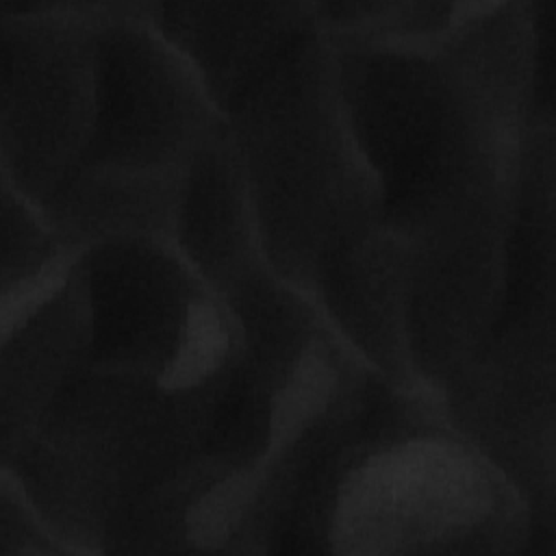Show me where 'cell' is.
Segmentation results:
<instances>
[{
    "label": "cell",
    "instance_id": "cell-1",
    "mask_svg": "<svg viewBox=\"0 0 556 556\" xmlns=\"http://www.w3.org/2000/svg\"><path fill=\"white\" fill-rule=\"evenodd\" d=\"M536 536L517 486L439 395L361 371L263 471L245 552L517 554Z\"/></svg>",
    "mask_w": 556,
    "mask_h": 556
},
{
    "label": "cell",
    "instance_id": "cell-2",
    "mask_svg": "<svg viewBox=\"0 0 556 556\" xmlns=\"http://www.w3.org/2000/svg\"><path fill=\"white\" fill-rule=\"evenodd\" d=\"M536 2H473L432 43L328 37L380 224L404 237L510 208L543 117Z\"/></svg>",
    "mask_w": 556,
    "mask_h": 556
},
{
    "label": "cell",
    "instance_id": "cell-3",
    "mask_svg": "<svg viewBox=\"0 0 556 556\" xmlns=\"http://www.w3.org/2000/svg\"><path fill=\"white\" fill-rule=\"evenodd\" d=\"M263 258L311 298L328 254L380 222L378 189L348 128L332 43L306 20L219 109Z\"/></svg>",
    "mask_w": 556,
    "mask_h": 556
},
{
    "label": "cell",
    "instance_id": "cell-4",
    "mask_svg": "<svg viewBox=\"0 0 556 556\" xmlns=\"http://www.w3.org/2000/svg\"><path fill=\"white\" fill-rule=\"evenodd\" d=\"M87 365L202 382L243 350L226 300L167 239L111 237L80 250Z\"/></svg>",
    "mask_w": 556,
    "mask_h": 556
},
{
    "label": "cell",
    "instance_id": "cell-5",
    "mask_svg": "<svg viewBox=\"0 0 556 556\" xmlns=\"http://www.w3.org/2000/svg\"><path fill=\"white\" fill-rule=\"evenodd\" d=\"M222 124L193 65L156 28L152 2H100L93 130L67 182L185 178L193 154Z\"/></svg>",
    "mask_w": 556,
    "mask_h": 556
},
{
    "label": "cell",
    "instance_id": "cell-6",
    "mask_svg": "<svg viewBox=\"0 0 556 556\" xmlns=\"http://www.w3.org/2000/svg\"><path fill=\"white\" fill-rule=\"evenodd\" d=\"M98 9L0 2V180L39 208L89 148Z\"/></svg>",
    "mask_w": 556,
    "mask_h": 556
},
{
    "label": "cell",
    "instance_id": "cell-7",
    "mask_svg": "<svg viewBox=\"0 0 556 556\" xmlns=\"http://www.w3.org/2000/svg\"><path fill=\"white\" fill-rule=\"evenodd\" d=\"M439 400L450 424L554 528V308L502 313L480 356Z\"/></svg>",
    "mask_w": 556,
    "mask_h": 556
},
{
    "label": "cell",
    "instance_id": "cell-8",
    "mask_svg": "<svg viewBox=\"0 0 556 556\" xmlns=\"http://www.w3.org/2000/svg\"><path fill=\"white\" fill-rule=\"evenodd\" d=\"M513 215L515 206L406 237L404 332L419 389L439 395L489 343L506 300Z\"/></svg>",
    "mask_w": 556,
    "mask_h": 556
},
{
    "label": "cell",
    "instance_id": "cell-9",
    "mask_svg": "<svg viewBox=\"0 0 556 556\" xmlns=\"http://www.w3.org/2000/svg\"><path fill=\"white\" fill-rule=\"evenodd\" d=\"M406 278L408 239L378 222L328 254L311 300L363 365L391 384L419 389L406 352Z\"/></svg>",
    "mask_w": 556,
    "mask_h": 556
},
{
    "label": "cell",
    "instance_id": "cell-10",
    "mask_svg": "<svg viewBox=\"0 0 556 556\" xmlns=\"http://www.w3.org/2000/svg\"><path fill=\"white\" fill-rule=\"evenodd\" d=\"M76 261L24 311L0 321V454L35 430L56 393L87 365L89 319Z\"/></svg>",
    "mask_w": 556,
    "mask_h": 556
},
{
    "label": "cell",
    "instance_id": "cell-11",
    "mask_svg": "<svg viewBox=\"0 0 556 556\" xmlns=\"http://www.w3.org/2000/svg\"><path fill=\"white\" fill-rule=\"evenodd\" d=\"M172 243L219 295L265 263L226 122L187 167Z\"/></svg>",
    "mask_w": 556,
    "mask_h": 556
},
{
    "label": "cell",
    "instance_id": "cell-12",
    "mask_svg": "<svg viewBox=\"0 0 556 556\" xmlns=\"http://www.w3.org/2000/svg\"><path fill=\"white\" fill-rule=\"evenodd\" d=\"M152 15L222 109L304 22L308 2H152Z\"/></svg>",
    "mask_w": 556,
    "mask_h": 556
},
{
    "label": "cell",
    "instance_id": "cell-13",
    "mask_svg": "<svg viewBox=\"0 0 556 556\" xmlns=\"http://www.w3.org/2000/svg\"><path fill=\"white\" fill-rule=\"evenodd\" d=\"M0 321L11 319L56 285L80 254L41 208L2 180Z\"/></svg>",
    "mask_w": 556,
    "mask_h": 556
},
{
    "label": "cell",
    "instance_id": "cell-14",
    "mask_svg": "<svg viewBox=\"0 0 556 556\" xmlns=\"http://www.w3.org/2000/svg\"><path fill=\"white\" fill-rule=\"evenodd\" d=\"M67 554L20 484L0 469V556Z\"/></svg>",
    "mask_w": 556,
    "mask_h": 556
}]
</instances>
